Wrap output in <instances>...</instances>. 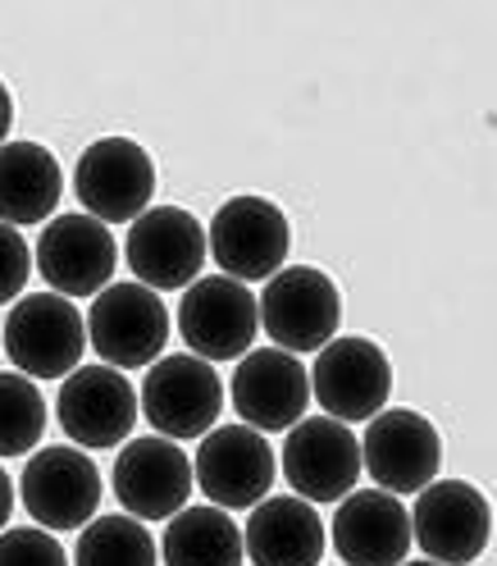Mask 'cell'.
<instances>
[{
	"mask_svg": "<svg viewBox=\"0 0 497 566\" xmlns=\"http://www.w3.org/2000/svg\"><path fill=\"white\" fill-rule=\"evenodd\" d=\"M310 379V402L325 407V416L357 424L374 420L388 398H393V366H388L383 347L370 338H329L315 352Z\"/></svg>",
	"mask_w": 497,
	"mask_h": 566,
	"instance_id": "8",
	"label": "cell"
},
{
	"mask_svg": "<svg viewBox=\"0 0 497 566\" xmlns=\"http://www.w3.org/2000/svg\"><path fill=\"white\" fill-rule=\"evenodd\" d=\"M165 566H242V530L224 507H183L173 512L160 539Z\"/></svg>",
	"mask_w": 497,
	"mask_h": 566,
	"instance_id": "22",
	"label": "cell"
},
{
	"mask_svg": "<svg viewBox=\"0 0 497 566\" xmlns=\"http://www.w3.org/2000/svg\"><path fill=\"white\" fill-rule=\"evenodd\" d=\"M124 261L137 274L141 289H151V293L188 289V283L201 279V265L210 261L205 229L183 206H151L128 224Z\"/></svg>",
	"mask_w": 497,
	"mask_h": 566,
	"instance_id": "9",
	"label": "cell"
},
{
	"mask_svg": "<svg viewBox=\"0 0 497 566\" xmlns=\"http://www.w3.org/2000/svg\"><path fill=\"white\" fill-rule=\"evenodd\" d=\"M46 434V398L19 370H0V457L38 452Z\"/></svg>",
	"mask_w": 497,
	"mask_h": 566,
	"instance_id": "24",
	"label": "cell"
},
{
	"mask_svg": "<svg viewBox=\"0 0 497 566\" xmlns=\"http://www.w3.org/2000/svg\"><path fill=\"white\" fill-rule=\"evenodd\" d=\"M0 566H68V553L42 525H6L0 530Z\"/></svg>",
	"mask_w": 497,
	"mask_h": 566,
	"instance_id": "25",
	"label": "cell"
},
{
	"mask_svg": "<svg viewBox=\"0 0 497 566\" xmlns=\"http://www.w3.org/2000/svg\"><path fill=\"white\" fill-rule=\"evenodd\" d=\"M115 499L133 521H169L192 499V457L173 439H128L115 457Z\"/></svg>",
	"mask_w": 497,
	"mask_h": 566,
	"instance_id": "16",
	"label": "cell"
},
{
	"mask_svg": "<svg viewBox=\"0 0 497 566\" xmlns=\"http://www.w3.org/2000/svg\"><path fill=\"white\" fill-rule=\"evenodd\" d=\"M32 265L42 270L46 289L60 297H96L101 289H110L119 247L115 233L92 216H55L46 220L38 247H32Z\"/></svg>",
	"mask_w": 497,
	"mask_h": 566,
	"instance_id": "15",
	"label": "cell"
},
{
	"mask_svg": "<svg viewBox=\"0 0 497 566\" xmlns=\"http://www.w3.org/2000/svg\"><path fill=\"white\" fill-rule=\"evenodd\" d=\"M74 192L92 220L133 224L156 197V160L133 137H101L74 165Z\"/></svg>",
	"mask_w": 497,
	"mask_h": 566,
	"instance_id": "10",
	"label": "cell"
},
{
	"mask_svg": "<svg viewBox=\"0 0 497 566\" xmlns=\"http://www.w3.org/2000/svg\"><path fill=\"white\" fill-rule=\"evenodd\" d=\"M283 480L306 503H342L361 484V439L334 416H302L278 452Z\"/></svg>",
	"mask_w": 497,
	"mask_h": 566,
	"instance_id": "7",
	"label": "cell"
},
{
	"mask_svg": "<svg viewBox=\"0 0 497 566\" xmlns=\"http://www.w3.org/2000/svg\"><path fill=\"white\" fill-rule=\"evenodd\" d=\"M83 325L101 366L141 370L169 343V306L160 302V293L141 289V283H110V289H101L92 297Z\"/></svg>",
	"mask_w": 497,
	"mask_h": 566,
	"instance_id": "6",
	"label": "cell"
},
{
	"mask_svg": "<svg viewBox=\"0 0 497 566\" xmlns=\"http://www.w3.org/2000/svg\"><path fill=\"white\" fill-rule=\"evenodd\" d=\"M14 493L32 521L51 530V535H60V530H83L96 516L105 484L83 448L51 443V448L28 452V467L19 471Z\"/></svg>",
	"mask_w": 497,
	"mask_h": 566,
	"instance_id": "4",
	"label": "cell"
},
{
	"mask_svg": "<svg viewBox=\"0 0 497 566\" xmlns=\"http://www.w3.org/2000/svg\"><path fill=\"white\" fill-rule=\"evenodd\" d=\"M14 503H19L14 480H10V471H6V467H0V530L10 525V512H14Z\"/></svg>",
	"mask_w": 497,
	"mask_h": 566,
	"instance_id": "27",
	"label": "cell"
},
{
	"mask_svg": "<svg viewBox=\"0 0 497 566\" xmlns=\"http://www.w3.org/2000/svg\"><path fill=\"white\" fill-rule=\"evenodd\" d=\"M179 334L201 361H237L261 334L256 293L229 274H205L183 289Z\"/></svg>",
	"mask_w": 497,
	"mask_h": 566,
	"instance_id": "13",
	"label": "cell"
},
{
	"mask_svg": "<svg viewBox=\"0 0 497 566\" xmlns=\"http://www.w3.org/2000/svg\"><path fill=\"white\" fill-rule=\"evenodd\" d=\"M28 274H32V247L23 242L19 229L0 224V306H10L28 289Z\"/></svg>",
	"mask_w": 497,
	"mask_h": 566,
	"instance_id": "26",
	"label": "cell"
},
{
	"mask_svg": "<svg viewBox=\"0 0 497 566\" xmlns=\"http://www.w3.org/2000/svg\"><path fill=\"white\" fill-rule=\"evenodd\" d=\"M329 535L342 566H402L411 553V512L383 489H351Z\"/></svg>",
	"mask_w": 497,
	"mask_h": 566,
	"instance_id": "19",
	"label": "cell"
},
{
	"mask_svg": "<svg viewBox=\"0 0 497 566\" xmlns=\"http://www.w3.org/2000/svg\"><path fill=\"white\" fill-rule=\"evenodd\" d=\"M402 566H438V562H402Z\"/></svg>",
	"mask_w": 497,
	"mask_h": 566,
	"instance_id": "29",
	"label": "cell"
},
{
	"mask_svg": "<svg viewBox=\"0 0 497 566\" xmlns=\"http://www.w3.org/2000/svg\"><path fill=\"white\" fill-rule=\"evenodd\" d=\"M325 548V521L297 493L261 499L242 525V553L256 566H319Z\"/></svg>",
	"mask_w": 497,
	"mask_h": 566,
	"instance_id": "20",
	"label": "cell"
},
{
	"mask_svg": "<svg viewBox=\"0 0 497 566\" xmlns=\"http://www.w3.org/2000/svg\"><path fill=\"white\" fill-rule=\"evenodd\" d=\"M0 347L19 375L38 379H64L83 366L87 325L83 311L60 293H28L10 306V321L0 329Z\"/></svg>",
	"mask_w": 497,
	"mask_h": 566,
	"instance_id": "1",
	"label": "cell"
},
{
	"mask_svg": "<svg viewBox=\"0 0 497 566\" xmlns=\"http://www.w3.org/2000/svg\"><path fill=\"white\" fill-rule=\"evenodd\" d=\"M192 480L210 499V507L242 512L269 499V489L278 480V457L265 434H256L252 424H220V430L201 434Z\"/></svg>",
	"mask_w": 497,
	"mask_h": 566,
	"instance_id": "12",
	"label": "cell"
},
{
	"mask_svg": "<svg viewBox=\"0 0 497 566\" xmlns=\"http://www.w3.org/2000/svg\"><path fill=\"white\" fill-rule=\"evenodd\" d=\"M256 315L278 352L302 357V352H319L329 338H338L342 293L325 270L283 265L274 279H265V293L256 297Z\"/></svg>",
	"mask_w": 497,
	"mask_h": 566,
	"instance_id": "2",
	"label": "cell"
},
{
	"mask_svg": "<svg viewBox=\"0 0 497 566\" xmlns=\"http://www.w3.org/2000/svg\"><path fill=\"white\" fill-rule=\"evenodd\" d=\"M137 416V388L115 366H78L60 384L55 420L74 448H119Z\"/></svg>",
	"mask_w": 497,
	"mask_h": 566,
	"instance_id": "17",
	"label": "cell"
},
{
	"mask_svg": "<svg viewBox=\"0 0 497 566\" xmlns=\"http://www.w3.org/2000/svg\"><path fill=\"white\" fill-rule=\"evenodd\" d=\"M64 197L60 160L42 142H6L0 147V224H46Z\"/></svg>",
	"mask_w": 497,
	"mask_h": 566,
	"instance_id": "21",
	"label": "cell"
},
{
	"mask_svg": "<svg viewBox=\"0 0 497 566\" xmlns=\"http://www.w3.org/2000/svg\"><path fill=\"white\" fill-rule=\"evenodd\" d=\"M443 467V443L438 430L420 411L393 407V411H379L374 420H366V434H361V471L374 480V489L393 493H420L424 484L438 480Z\"/></svg>",
	"mask_w": 497,
	"mask_h": 566,
	"instance_id": "14",
	"label": "cell"
},
{
	"mask_svg": "<svg viewBox=\"0 0 497 566\" xmlns=\"http://www.w3.org/2000/svg\"><path fill=\"white\" fill-rule=\"evenodd\" d=\"M229 398L242 424H252L256 434H288L310 407V379L293 352L256 347L237 361Z\"/></svg>",
	"mask_w": 497,
	"mask_h": 566,
	"instance_id": "18",
	"label": "cell"
},
{
	"mask_svg": "<svg viewBox=\"0 0 497 566\" xmlns=\"http://www.w3.org/2000/svg\"><path fill=\"white\" fill-rule=\"evenodd\" d=\"M74 566H156V539L128 512L92 516L74 544Z\"/></svg>",
	"mask_w": 497,
	"mask_h": 566,
	"instance_id": "23",
	"label": "cell"
},
{
	"mask_svg": "<svg viewBox=\"0 0 497 566\" xmlns=\"http://www.w3.org/2000/svg\"><path fill=\"white\" fill-rule=\"evenodd\" d=\"M411 539L424 562L470 566L493 539V507L466 480H434L411 507Z\"/></svg>",
	"mask_w": 497,
	"mask_h": 566,
	"instance_id": "11",
	"label": "cell"
},
{
	"mask_svg": "<svg viewBox=\"0 0 497 566\" xmlns=\"http://www.w3.org/2000/svg\"><path fill=\"white\" fill-rule=\"evenodd\" d=\"M137 411L151 420V430L160 439H201L215 430V420L224 411V379L215 366L179 352V357H160L147 366L137 394Z\"/></svg>",
	"mask_w": 497,
	"mask_h": 566,
	"instance_id": "3",
	"label": "cell"
},
{
	"mask_svg": "<svg viewBox=\"0 0 497 566\" xmlns=\"http://www.w3.org/2000/svg\"><path fill=\"white\" fill-rule=\"evenodd\" d=\"M205 252L237 283L274 279L293 252L288 216L265 197H229L205 229Z\"/></svg>",
	"mask_w": 497,
	"mask_h": 566,
	"instance_id": "5",
	"label": "cell"
},
{
	"mask_svg": "<svg viewBox=\"0 0 497 566\" xmlns=\"http://www.w3.org/2000/svg\"><path fill=\"white\" fill-rule=\"evenodd\" d=\"M10 124H14V96L0 83V147H6V137H10Z\"/></svg>",
	"mask_w": 497,
	"mask_h": 566,
	"instance_id": "28",
	"label": "cell"
}]
</instances>
